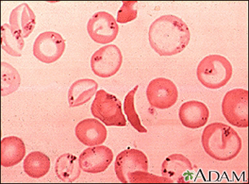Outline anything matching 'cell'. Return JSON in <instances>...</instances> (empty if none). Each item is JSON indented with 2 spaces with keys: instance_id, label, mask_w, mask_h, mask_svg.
Returning a JSON list of instances; mask_svg holds the SVG:
<instances>
[{
  "instance_id": "9a60e30c",
  "label": "cell",
  "mask_w": 249,
  "mask_h": 184,
  "mask_svg": "<svg viewBox=\"0 0 249 184\" xmlns=\"http://www.w3.org/2000/svg\"><path fill=\"white\" fill-rule=\"evenodd\" d=\"M9 25L18 31L23 38H26L35 30L36 16L29 4L21 3L11 12Z\"/></svg>"
},
{
  "instance_id": "8fae6325",
  "label": "cell",
  "mask_w": 249,
  "mask_h": 184,
  "mask_svg": "<svg viewBox=\"0 0 249 184\" xmlns=\"http://www.w3.org/2000/svg\"><path fill=\"white\" fill-rule=\"evenodd\" d=\"M114 155L109 147L99 145L86 148L80 155V167L89 174H99L105 172L112 164Z\"/></svg>"
},
{
  "instance_id": "d6986e66",
  "label": "cell",
  "mask_w": 249,
  "mask_h": 184,
  "mask_svg": "<svg viewBox=\"0 0 249 184\" xmlns=\"http://www.w3.org/2000/svg\"><path fill=\"white\" fill-rule=\"evenodd\" d=\"M25 174L33 179H40L48 174L51 168L50 158L39 151L30 152L24 160Z\"/></svg>"
},
{
  "instance_id": "603a6c76",
  "label": "cell",
  "mask_w": 249,
  "mask_h": 184,
  "mask_svg": "<svg viewBox=\"0 0 249 184\" xmlns=\"http://www.w3.org/2000/svg\"><path fill=\"white\" fill-rule=\"evenodd\" d=\"M128 183L131 184H173L174 182L170 179L164 176H157L155 174H150L147 171H135L130 173L128 175Z\"/></svg>"
},
{
  "instance_id": "8992f818",
  "label": "cell",
  "mask_w": 249,
  "mask_h": 184,
  "mask_svg": "<svg viewBox=\"0 0 249 184\" xmlns=\"http://www.w3.org/2000/svg\"><path fill=\"white\" fill-rule=\"evenodd\" d=\"M122 51L114 44L106 45L96 51L90 59V67L98 77L107 78L114 76L122 67Z\"/></svg>"
},
{
  "instance_id": "7402d4cb",
  "label": "cell",
  "mask_w": 249,
  "mask_h": 184,
  "mask_svg": "<svg viewBox=\"0 0 249 184\" xmlns=\"http://www.w3.org/2000/svg\"><path fill=\"white\" fill-rule=\"evenodd\" d=\"M139 89V86H135L134 89L128 92L124 100V114L126 115L127 119L130 124L140 133H147V129L142 126L135 108V93Z\"/></svg>"
},
{
  "instance_id": "5b68a950",
  "label": "cell",
  "mask_w": 249,
  "mask_h": 184,
  "mask_svg": "<svg viewBox=\"0 0 249 184\" xmlns=\"http://www.w3.org/2000/svg\"><path fill=\"white\" fill-rule=\"evenodd\" d=\"M222 114L230 124L249 127V91L235 88L227 92L222 103Z\"/></svg>"
},
{
  "instance_id": "7c38bea8",
  "label": "cell",
  "mask_w": 249,
  "mask_h": 184,
  "mask_svg": "<svg viewBox=\"0 0 249 184\" xmlns=\"http://www.w3.org/2000/svg\"><path fill=\"white\" fill-rule=\"evenodd\" d=\"M75 134L82 145L89 147L99 146L107 140V131L105 125L99 120H82L75 127Z\"/></svg>"
},
{
  "instance_id": "2e32d148",
  "label": "cell",
  "mask_w": 249,
  "mask_h": 184,
  "mask_svg": "<svg viewBox=\"0 0 249 184\" xmlns=\"http://www.w3.org/2000/svg\"><path fill=\"white\" fill-rule=\"evenodd\" d=\"M97 82L90 78H82L73 82L68 92L70 108H76L89 102L97 92Z\"/></svg>"
},
{
  "instance_id": "277c9868",
  "label": "cell",
  "mask_w": 249,
  "mask_h": 184,
  "mask_svg": "<svg viewBox=\"0 0 249 184\" xmlns=\"http://www.w3.org/2000/svg\"><path fill=\"white\" fill-rule=\"evenodd\" d=\"M91 114L107 127H125L126 119L122 112V102L105 90H99L90 106Z\"/></svg>"
},
{
  "instance_id": "7a4b0ae2",
  "label": "cell",
  "mask_w": 249,
  "mask_h": 184,
  "mask_svg": "<svg viewBox=\"0 0 249 184\" xmlns=\"http://www.w3.org/2000/svg\"><path fill=\"white\" fill-rule=\"evenodd\" d=\"M201 143L204 152L219 162L234 159L242 150L239 134L231 127L222 122L207 126L202 133Z\"/></svg>"
},
{
  "instance_id": "ac0fdd59",
  "label": "cell",
  "mask_w": 249,
  "mask_h": 184,
  "mask_svg": "<svg viewBox=\"0 0 249 184\" xmlns=\"http://www.w3.org/2000/svg\"><path fill=\"white\" fill-rule=\"evenodd\" d=\"M81 169L78 158L71 153H64L55 162L56 176L65 183L76 181L81 175Z\"/></svg>"
},
{
  "instance_id": "3957f363",
  "label": "cell",
  "mask_w": 249,
  "mask_h": 184,
  "mask_svg": "<svg viewBox=\"0 0 249 184\" xmlns=\"http://www.w3.org/2000/svg\"><path fill=\"white\" fill-rule=\"evenodd\" d=\"M233 67L229 60L221 55H207L197 66V78L204 87L217 90L231 79Z\"/></svg>"
},
{
  "instance_id": "6da1fadb",
  "label": "cell",
  "mask_w": 249,
  "mask_h": 184,
  "mask_svg": "<svg viewBox=\"0 0 249 184\" xmlns=\"http://www.w3.org/2000/svg\"><path fill=\"white\" fill-rule=\"evenodd\" d=\"M148 40L152 49L160 56H172L182 53L191 40L187 24L177 16H161L150 25Z\"/></svg>"
},
{
  "instance_id": "30bf717a",
  "label": "cell",
  "mask_w": 249,
  "mask_h": 184,
  "mask_svg": "<svg viewBox=\"0 0 249 184\" xmlns=\"http://www.w3.org/2000/svg\"><path fill=\"white\" fill-rule=\"evenodd\" d=\"M148 159L140 150L130 148L117 155L115 161V172L117 179L123 184H128V175L135 171H147Z\"/></svg>"
},
{
  "instance_id": "ffe728a7",
  "label": "cell",
  "mask_w": 249,
  "mask_h": 184,
  "mask_svg": "<svg viewBox=\"0 0 249 184\" xmlns=\"http://www.w3.org/2000/svg\"><path fill=\"white\" fill-rule=\"evenodd\" d=\"M2 49L8 55L20 57L25 47V41L21 35L7 23L1 26Z\"/></svg>"
},
{
  "instance_id": "44dd1931",
  "label": "cell",
  "mask_w": 249,
  "mask_h": 184,
  "mask_svg": "<svg viewBox=\"0 0 249 184\" xmlns=\"http://www.w3.org/2000/svg\"><path fill=\"white\" fill-rule=\"evenodd\" d=\"M1 96H7L18 91L20 85V76L18 70L8 63L1 62Z\"/></svg>"
},
{
  "instance_id": "cb8c5ba5",
  "label": "cell",
  "mask_w": 249,
  "mask_h": 184,
  "mask_svg": "<svg viewBox=\"0 0 249 184\" xmlns=\"http://www.w3.org/2000/svg\"><path fill=\"white\" fill-rule=\"evenodd\" d=\"M137 3L135 1H123L117 13V22L125 24L135 20L138 17V11L135 5Z\"/></svg>"
},
{
  "instance_id": "5bb4252c",
  "label": "cell",
  "mask_w": 249,
  "mask_h": 184,
  "mask_svg": "<svg viewBox=\"0 0 249 184\" xmlns=\"http://www.w3.org/2000/svg\"><path fill=\"white\" fill-rule=\"evenodd\" d=\"M178 117L185 127L199 129L208 122L210 118V110L203 102L190 100L181 105Z\"/></svg>"
},
{
  "instance_id": "ba28073f",
  "label": "cell",
  "mask_w": 249,
  "mask_h": 184,
  "mask_svg": "<svg viewBox=\"0 0 249 184\" xmlns=\"http://www.w3.org/2000/svg\"><path fill=\"white\" fill-rule=\"evenodd\" d=\"M147 98L150 105L158 110H168L177 103L178 91L170 79L157 77L147 87Z\"/></svg>"
},
{
  "instance_id": "e0dca14e",
  "label": "cell",
  "mask_w": 249,
  "mask_h": 184,
  "mask_svg": "<svg viewBox=\"0 0 249 184\" xmlns=\"http://www.w3.org/2000/svg\"><path fill=\"white\" fill-rule=\"evenodd\" d=\"M26 148L22 140L17 136H8L1 140V166L13 167L25 157Z\"/></svg>"
},
{
  "instance_id": "52a82bcc",
  "label": "cell",
  "mask_w": 249,
  "mask_h": 184,
  "mask_svg": "<svg viewBox=\"0 0 249 184\" xmlns=\"http://www.w3.org/2000/svg\"><path fill=\"white\" fill-rule=\"evenodd\" d=\"M66 42L62 36L54 31L41 33L35 39L33 53L35 57L45 64L60 60L65 53Z\"/></svg>"
},
{
  "instance_id": "9c48e42d",
  "label": "cell",
  "mask_w": 249,
  "mask_h": 184,
  "mask_svg": "<svg viewBox=\"0 0 249 184\" xmlns=\"http://www.w3.org/2000/svg\"><path fill=\"white\" fill-rule=\"evenodd\" d=\"M88 35L99 44H108L117 38L119 26L114 17L107 12H98L89 19Z\"/></svg>"
},
{
  "instance_id": "4fadbf2b",
  "label": "cell",
  "mask_w": 249,
  "mask_h": 184,
  "mask_svg": "<svg viewBox=\"0 0 249 184\" xmlns=\"http://www.w3.org/2000/svg\"><path fill=\"white\" fill-rule=\"evenodd\" d=\"M192 171L193 166L191 161L180 153L170 155L162 163V176L171 179L174 183H186Z\"/></svg>"
}]
</instances>
